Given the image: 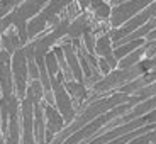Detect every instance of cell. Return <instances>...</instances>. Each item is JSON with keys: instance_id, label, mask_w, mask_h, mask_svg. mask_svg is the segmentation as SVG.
<instances>
[{"instance_id": "4", "label": "cell", "mask_w": 156, "mask_h": 144, "mask_svg": "<svg viewBox=\"0 0 156 144\" xmlns=\"http://www.w3.org/2000/svg\"><path fill=\"white\" fill-rule=\"evenodd\" d=\"M10 56L5 49H0V97L9 98L14 93V80L10 70Z\"/></svg>"}, {"instance_id": "9", "label": "cell", "mask_w": 156, "mask_h": 144, "mask_svg": "<svg viewBox=\"0 0 156 144\" xmlns=\"http://www.w3.org/2000/svg\"><path fill=\"white\" fill-rule=\"evenodd\" d=\"M0 44H2V49H5L9 54H12L17 47H20V39L17 31H5L0 34Z\"/></svg>"}, {"instance_id": "11", "label": "cell", "mask_w": 156, "mask_h": 144, "mask_svg": "<svg viewBox=\"0 0 156 144\" xmlns=\"http://www.w3.org/2000/svg\"><path fill=\"white\" fill-rule=\"evenodd\" d=\"M26 97H27L32 104L43 102L44 90H43V85H41V82H39V80H31V83H29L27 88H26Z\"/></svg>"}, {"instance_id": "3", "label": "cell", "mask_w": 156, "mask_h": 144, "mask_svg": "<svg viewBox=\"0 0 156 144\" xmlns=\"http://www.w3.org/2000/svg\"><path fill=\"white\" fill-rule=\"evenodd\" d=\"M20 132L22 142L20 144H36L34 139V105L27 97L20 100Z\"/></svg>"}, {"instance_id": "10", "label": "cell", "mask_w": 156, "mask_h": 144, "mask_svg": "<svg viewBox=\"0 0 156 144\" xmlns=\"http://www.w3.org/2000/svg\"><path fill=\"white\" fill-rule=\"evenodd\" d=\"M63 85L66 88V92L70 93L71 98H75L76 102H82L83 98L87 97V86L85 83H80V82H75V80H63Z\"/></svg>"}, {"instance_id": "14", "label": "cell", "mask_w": 156, "mask_h": 144, "mask_svg": "<svg viewBox=\"0 0 156 144\" xmlns=\"http://www.w3.org/2000/svg\"><path fill=\"white\" fill-rule=\"evenodd\" d=\"M144 53V44H143V47L141 49H137L136 53H133L131 56H127V58H124V61H121L119 63V68L121 70H126V68H131L133 65H136L137 61H139V58H141V54Z\"/></svg>"}, {"instance_id": "17", "label": "cell", "mask_w": 156, "mask_h": 144, "mask_svg": "<svg viewBox=\"0 0 156 144\" xmlns=\"http://www.w3.org/2000/svg\"><path fill=\"white\" fill-rule=\"evenodd\" d=\"M27 73H29V78H31V80H39V66L36 65L34 59L27 61Z\"/></svg>"}, {"instance_id": "2", "label": "cell", "mask_w": 156, "mask_h": 144, "mask_svg": "<svg viewBox=\"0 0 156 144\" xmlns=\"http://www.w3.org/2000/svg\"><path fill=\"white\" fill-rule=\"evenodd\" d=\"M10 70H12V80H14V93L17 95L19 100L26 97V88H27V58L24 53L22 46L17 47L10 56Z\"/></svg>"}, {"instance_id": "5", "label": "cell", "mask_w": 156, "mask_h": 144, "mask_svg": "<svg viewBox=\"0 0 156 144\" xmlns=\"http://www.w3.org/2000/svg\"><path fill=\"white\" fill-rule=\"evenodd\" d=\"M43 110H44V121H46V144L51 142L55 139V136L59 132L65 125L61 114L58 112L53 104H43Z\"/></svg>"}, {"instance_id": "6", "label": "cell", "mask_w": 156, "mask_h": 144, "mask_svg": "<svg viewBox=\"0 0 156 144\" xmlns=\"http://www.w3.org/2000/svg\"><path fill=\"white\" fill-rule=\"evenodd\" d=\"M63 47V53H65V59L68 63V68L71 71V76H73L75 82H80V83H85V78H83V71H82V66H80V61H78V56L75 53L73 46L70 43L65 44Z\"/></svg>"}, {"instance_id": "8", "label": "cell", "mask_w": 156, "mask_h": 144, "mask_svg": "<svg viewBox=\"0 0 156 144\" xmlns=\"http://www.w3.org/2000/svg\"><path fill=\"white\" fill-rule=\"evenodd\" d=\"M90 31V20H88V16L87 14H82L80 17L70 22L68 26V31H66V36H70L71 39H76L80 36H83V32Z\"/></svg>"}, {"instance_id": "13", "label": "cell", "mask_w": 156, "mask_h": 144, "mask_svg": "<svg viewBox=\"0 0 156 144\" xmlns=\"http://www.w3.org/2000/svg\"><path fill=\"white\" fill-rule=\"evenodd\" d=\"M44 66H46V70H48L49 78L56 76V73L59 71L58 59H56V56H55V53H53V51H48L46 54H44Z\"/></svg>"}, {"instance_id": "18", "label": "cell", "mask_w": 156, "mask_h": 144, "mask_svg": "<svg viewBox=\"0 0 156 144\" xmlns=\"http://www.w3.org/2000/svg\"><path fill=\"white\" fill-rule=\"evenodd\" d=\"M98 68H100V71H102L104 75H109V71H110L109 63H107L104 58H100V59H98Z\"/></svg>"}, {"instance_id": "7", "label": "cell", "mask_w": 156, "mask_h": 144, "mask_svg": "<svg viewBox=\"0 0 156 144\" xmlns=\"http://www.w3.org/2000/svg\"><path fill=\"white\" fill-rule=\"evenodd\" d=\"M95 53L105 59L110 68H117V58L114 56L112 46H110V34H104L100 39L95 41Z\"/></svg>"}, {"instance_id": "1", "label": "cell", "mask_w": 156, "mask_h": 144, "mask_svg": "<svg viewBox=\"0 0 156 144\" xmlns=\"http://www.w3.org/2000/svg\"><path fill=\"white\" fill-rule=\"evenodd\" d=\"M49 80H51V92H53V98H55L56 109L61 114L65 124H70L75 117V107H73L70 93L66 92V88L63 85V80H65V78H63V71H58L56 76L49 78Z\"/></svg>"}, {"instance_id": "12", "label": "cell", "mask_w": 156, "mask_h": 144, "mask_svg": "<svg viewBox=\"0 0 156 144\" xmlns=\"http://www.w3.org/2000/svg\"><path fill=\"white\" fill-rule=\"evenodd\" d=\"M90 9L95 12L97 19H105L110 16V7L104 0H90Z\"/></svg>"}, {"instance_id": "15", "label": "cell", "mask_w": 156, "mask_h": 144, "mask_svg": "<svg viewBox=\"0 0 156 144\" xmlns=\"http://www.w3.org/2000/svg\"><path fill=\"white\" fill-rule=\"evenodd\" d=\"M143 44H144V41H143V39H136V41H133L131 44H126V46H122V47H119V49H115V51H114V56H115V58H122L124 54H127L129 51L136 49L137 46H143Z\"/></svg>"}, {"instance_id": "16", "label": "cell", "mask_w": 156, "mask_h": 144, "mask_svg": "<svg viewBox=\"0 0 156 144\" xmlns=\"http://www.w3.org/2000/svg\"><path fill=\"white\" fill-rule=\"evenodd\" d=\"M16 9V2L14 0H0V19L7 14H10Z\"/></svg>"}]
</instances>
